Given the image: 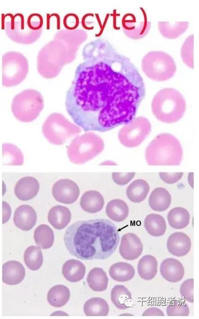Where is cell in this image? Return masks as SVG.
<instances>
[{
  "label": "cell",
  "mask_w": 199,
  "mask_h": 319,
  "mask_svg": "<svg viewBox=\"0 0 199 319\" xmlns=\"http://www.w3.org/2000/svg\"><path fill=\"white\" fill-rule=\"evenodd\" d=\"M84 311L87 316H106L109 312V306L105 299L92 297L85 303Z\"/></svg>",
  "instance_id": "35"
},
{
  "label": "cell",
  "mask_w": 199,
  "mask_h": 319,
  "mask_svg": "<svg viewBox=\"0 0 199 319\" xmlns=\"http://www.w3.org/2000/svg\"><path fill=\"white\" fill-rule=\"evenodd\" d=\"M39 190V183L34 177L28 176L20 178L14 187V193L17 198L23 201L34 198Z\"/></svg>",
  "instance_id": "18"
},
{
  "label": "cell",
  "mask_w": 199,
  "mask_h": 319,
  "mask_svg": "<svg viewBox=\"0 0 199 319\" xmlns=\"http://www.w3.org/2000/svg\"><path fill=\"white\" fill-rule=\"evenodd\" d=\"M62 273L64 278L72 283L81 280L85 273V267L80 261L71 259L67 261L62 267Z\"/></svg>",
  "instance_id": "25"
},
{
  "label": "cell",
  "mask_w": 199,
  "mask_h": 319,
  "mask_svg": "<svg viewBox=\"0 0 199 319\" xmlns=\"http://www.w3.org/2000/svg\"><path fill=\"white\" fill-rule=\"evenodd\" d=\"M167 247L171 255L182 257L187 254L191 249V239L185 233L175 232L168 237Z\"/></svg>",
  "instance_id": "19"
},
{
  "label": "cell",
  "mask_w": 199,
  "mask_h": 319,
  "mask_svg": "<svg viewBox=\"0 0 199 319\" xmlns=\"http://www.w3.org/2000/svg\"><path fill=\"white\" fill-rule=\"evenodd\" d=\"M100 165H111V166H114V165H117V164L112 161H110V160H107L106 161L103 162V163H101Z\"/></svg>",
  "instance_id": "49"
},
{
  "label": "cell",
  "mask_w": 199,
  "mask_h": 319,
  "mask_svg": "<svg viewBox=\"0 0 199 319\" xmlns=\"http://www.w3.org/2000/svg\"><path fill=\"white\" fill-rule=\"evenodd\" d=\"M142 243L136 234L128 232L122 235L119 253L123 258L127 260H136L142 254Z\"/></svg>",
  "instance_id": "16"
},
{
  "label": "cell",
  "mask_w": 199,
  "mask_h": 319,
  "mask_svg": "<svg viewBox=\"0 0 199 319\" xmlns=\"http://www.w3.org/2000/svg\"><path fill=\"white\" fill-rule=\"evenodd\" d=\"M37 214L35 210L28 204L18 206L14 213L13 221L15 225L20 229L28 231L35 225Z\"/></svg>",
  "instance_id": "17"
},
{
  "label": "cell",
  "mask_w": 199,
  "mask_h": 319,
  "mask_svg": "<svg viewBox=\"0 0 199 319\" xmlns=\"http://www.w3.org/2000/svg\"><path fill=\"white\" fill-rule=\"evenodd\" d=\"M25 276V269L21 263L10 261L2 265V281L9 285L21 283Z\"/></svg>",
  "instance_id": "21"
},
{
  "label": "cell",
  "mask_w": 199,
  "mask_h": 319,
  "mask_svg": "<svg viewBox=\"0 0 199 319\" xmlns=\"http://www.w3.org/2000/svg\"><path fill=\"white\" fill-rule=\"evenodd\" d=\"M5 152L8 153L10 157V164L12 165H21L23 163V155L20 149L15 145L4 144Z\"/></svg>",
  "instance_id": "41"
},
{
  "label": "cell",
  "mask_w": 199,
  "mask_h": 319,
  "mask_svg": "<svg viewBox=\"0 0 199 319\" xmlns=\"http://www.w3.org/2000/svg\"><path fill=\"white\" fill-rule=\"evenodd\" d=\"M106 213L113 221L120 222L127 217L129 207L124 201L118 199H114L107 203Z\"/></svg>",
  "instance_id": "28"
},
{
  "label": "cell",
  "mask_w": 199,
  "mask_h": 319,
  "mask_svg": "<svg viewBox=\"0 0 199 319\" xmlns=\"http://www.w3.org/2000/svg\"><path fill=\"white\" fill-rule=\"evenodd\" d=\"M42 130L50 143L57 145L64 144L67 139L81 132L80 128L58 113L49 116L42 125Z\"/></svg>",
  "instance_id": "9"
},
{
  "label": "cell",
  "mask_w": 199,
  "mask_h": 319,
  "mask_svg": "<svg viewBox=\"0 0 199 319\" xmlns=\"http://www.w3.org/2000/svg\"><path fill=\"white\" fill-rule=\"evenodd\" d=\"M71 219V213L69 208L60 205L52 207L48 215L49 223L58 230L65 228L70 223Z\"/></svg>",
  "instance_id": "23"
},
{
  "label": "cell",
  "mask_w": 199,
  "mask_h": 319,
  "mask_svg": "<svg viewBox=\"0 0 199 319\" xmlns=\"http://www.w3.org/2000/svg\"><path fill=\"white\" fill-rule=\"evenodd\" d=\"M160 271L162 276L171 283L180 281L184 275L182 264L177 260L171 258L166 259L162 262Z\"/></svg>",
  "instance_id": "20"
},
{
  "label": "cell",
  "mask_w": 199,
  "mask_h": 319,
  "mask_svg": "<svg viewBox=\"0 0 199 319\" xmlns=\"http://www.w3.org/2000/svg\"><path fill=\"white\" fill-rule=\"evenodd\" d=\"M33 238L38 247L43 249H47L53 244L54 232L49 226L41 224L34 230Z\"/></svg>",
  "instance_id": "37"
},
{
  "label": "cell",
  "mask_w": 199,
  "mask_h": 319,
  "mask_svg": "<svg viewBox=\"0 0 199 319\" xmlns=\"http://www.w3.org/2000/svg\"><path fill=\"white\" fill-rule=\"evenodd\" d=\"M121 24L124 34L132 39H139L144 37L151 27V22L148 21L145 17L142 21L138 23L136 17L132 13L125 14L122 19Z\"/></svg>",
  "instance_id": "15"
},
{
  "label": "cell",
  "mask_w": 199,
  "mask_h": 319,
  "mask_svg": "<svg viewBox=\"0 0 199 319\" xmlns=\"http://www.w3.org/2000/svg\"><path fill=\"white\" fill-rule=\"evenodd\" d=\"M144 227L150 235L158 237L165 233L166 223L161 215L151 213L145 217L144 220Z\"/></svg>",
  "instance_id": "34"
},
{
  "label": "cell",
  "mask_w": 199,
  "mask_h": 319,
  "mask_svg": "<svg viewBox=\"0 0 199 319\" xmlns=\"http://www.w3.org/2000/svg\"><path fill=\"white\" fill-rule=\"evenodd\" d=\"M135 173H113V181L117 185H124L128 183L134 177Z\"/></svg>",
  "instance_id": "44"
},
{
  "label": "cell",
  "mask_w": 199,
  "mask_h": 319,
  "mask_svg": "<svg viewBox=\"0 0 199 319\" xmlns=\"http://www.w3.org/2000/svg\"><path fill=\"white\" fill-rule=\"evenodd\" d=\"M194 279H188L184 281L180 287V293L182 297L190 303L194 302L193 295Z\"/></svg>",
  "instance_id": "42"
},
{
  "label": "cell",
  "mask_w": 199,
  "mask_h": 319,
  "mask_svg": "<svg viewBox=\"0 0 199 319\" xmlns=\"http://www.w3.org/2000/svg\"><path fill=\"white\" fill-rule=\"evenodd\" d=\"M166 311L169 316H188L189 314L188 305L179 300L171 302L167 307Z\"/></svg>",
  "instance_id": "40"
},
{
  "label": "cell",
  "mask_w": 199,
  "mask_h": 319,
  "mask_svg": "<svg viewBox=\"0 0 199 319\" xmlns=\"http://www.w3.org/2000/svg\"><path fill=\"white\" fill-rule=\"evenodd\" d=\"M104 147V142L100 136L88 132L73 139L68 147V156L73 163L81 164L100 154Z\"/></svg>",
  "instance_id": "8"
},
{
  "label": "cell",
  "mask_w": 199,
  "mask_h": 319,
  "mask_svg": "<svg viewBox=\"0 0 199 319\" xmlns=\"http://www.w3.org/2000/svg\"><path fill=\"white\" fill-rule=\"evenodd\" d=\"M141 66L144 74L157 82L169 80L174 75L176 66L173 58L161 51H150L142 58Z\"/></svg>",
  "instance_id": "6"
},
{
  "label": "cell",
  "mask_w": 199,
  "mask_h": 319,
  "mask_svg": "<svg viewBox=\"0 0 199 319\" xmlns=\"http://www.w3.org/2000/svg\"><path fill=\"white\" fill-rule=\"evenodd\" d=\"M80 189L73 180L64 178L57 180L52 187V195L57 202L64 204L74 203L79 197Z\"/></svg>",
  "instance_id": "14"
},
{
  "label": "cell",
  "mask_w": 199,
  "mask_h": 319,
  "mask_svg": "<svg viewBox=\"0 0 199 319\" xmlns=\"http://www.w3.org/2000/svg\"><path fill=\"white\" fill-rule=\"evenodd\" d=\"M171 200V196L167 189L163 187H157L151 193L148 203L153 210L163 211L169 207Z\"/></svg>",
  "instance_id": "24"
},
{
  "label": "cell",
  "mask_w": 199,
  "mask_h": 319,
  "mask_svg": "<svg viewBox=\"0 0 199 319\" xmlns=\"http://www.w3.org/2000/svg\"><path fill=\"white\" fill-rule=\"evenodd\" d=\"M182 157L181 144L176 137L169 133L157 135L145 150L146 161L149 165H179Z\"/></svg>",
  "instance_id": "3"
},
{
  "label": "cell",
  "mask_w": 199,
  "mask_h": 319,
  "mask_svg": "<svg viewBox=\"0 0 199 319\" xmlns=\"http://www.w3.org/2000/svg\"><path fill=\"white\" fill-rule=\"evenodd\" d=\"M186 102L177 90L165 88L158 91L153 97L151 110L158 120L171 123L178 121L186 110Z\"/></svg>",
  "instance_id": "4"
},
{
  "label": "cell",
  "mask_w": 199,
  "mask_h": 319,
  "mask_svg": "<svg viewBox=\"0 0 199 319\" xmlns=\"http://www.w3.org/2000/svg\"><path fill=\"white\" fill-rule=\"evenodd\" d=\"M24 261L30 270L35 271L39 269L43 262V257L40 248L35 246H30L25 251Z\"/></svg>",
  "instance_id": "38"
},
{
  "label": "cell",
  "mask_w": 199,
  "mask_h": 319,
  "mask_svg": "<svg viewBox=\"0 0 199 319\" xmlns=\"http://www.w3.org/2000/svg\"><path fill=\"white\" fill-rule=\"evenodd\" d=\"M67 64V52L64 45L53 39L39 51L37 57V69L43 78L56 77Z\"/></svg>",
  "instance_id": "5"
},
{
  "label": "cell",
  "mask_w": 199,
  "mask_h": 319,
  "mask_svg": "<svg viewBox=\"0 0 199 319\" xmlns=\"http://www.w3.org/2000/svg\"><path fill=\"white\" fill-rule=\"evenodd\" d=\"M194 34L188 36L181 48V57L184 63L188 67L194 68Z\"/></svg>",
  "instance_id": "39"
},
{
  "label": "cell",
  "mask_w": 199,
  "mask_h": 319,
  "mask_svg": "<svg viewBox=\"0 0 199 319\" xmlns=\"http://www.w3.org/2000/svg\"><path fill=\"white\" fill-rule=\"evenodd\" d=\"M158 262L156 258L150 255L143 256L139 261L138 272L145 280L152 279L157 273Z\"/></svg>",
  "instance_id": "31"
},
{
  "label": "cell",
  "mask_w": 199,
  "mask_h": 319,
  "mask_svg": "<svg viewBox=\"0 0 199 319\" xmlns=\"http://www.w3.org/2000/svg\"><path fill=\"white\" fill-rule=\"evenodd\" d=\"M167 219L171 227L175 229H182L189 224L190 214L186 209L182 207H175L169 211Z\"/></svg>",
  "instance_id": "36"
},
{
  "label": "cell",
  "mask_w": 199,
  "mask_h": 319,
  "mask_svg": "<svg viewBox=\"0 0 199 319\" xmlns=\"http://www.w3.org/2000/svg\"><path fill=\"white\" fill-rule=\"evenodd\" d=\"M27 24L28 28L33 31H43V18L38 13L31 14L27 18Z\"/></svg>",
  "instance_id": "43"
},
{
  "label": "cell",
  "mask_w": 199,
  "mask_h": 319,
  "mask_svg": "<svg viewBox=\"0 0 199 319\" xmlns=\"http://www.w3.org/2000/svg\"><path fill=\"white\" fill-rule=\"evenodd\" d=\"M87 36L86 32L82 29H61L55 34L54 39L60 41L66 48L67 64L76 58L80 46L87 39Z\"/></svg>",
  "instance_id": "13"
},
{
  "label": "cell",
  "mask_w": 199,
  "mask_h": 319,
  "mask_svg": "<svg viewBox=\"0 0 199 319\" xmlns=\"http://www.w3.org/2000/svg\"><path fill=\"white\" fill-rule=\"evenodd\" d=\"M5 30L7 36L14 42L24 45L35 42L40 37L42 31H33L25 24L22 13L5 16Z\"/></svg>",
  "instance_id": "11"
},
{
  "label": "cell",
  "mask_w": 199,
  "mask_h": 319,
  "mask_svg": "<svg viewBox=\"0 0 199 319\" xmlns=\"http://www.w3.org/2000/svg\"><path fill=\"white\" fill-rule=\"evenodd\" d=\"M28 62L21 53L9 51L2 57V84L6 87L19 85L28 72Z\"/></svg>",
  "instance_id": "10"
},
{
  "label": "cell",
  "mask_w": 199,
  "mask_h": 319,
  "mask_svg": "<svg viewBox=\"0 0 199 319\" xmlns=\"http://www.w3.org/2000/svg\"><path fill=\"white\" fill-rule=\"evenodd\" d=\"M66 94V111L84 131L105 132L132 121L145 95L142 78L106 39L86 44Z\"/></svg>",
  "instance_id": "1"
},
{
  "label": "cell",
  "mask_w": 199,
  "mask_h": 319,
  "mask_svg": "<svg viewBox=\"0 0 199 319\" xmlns=\"http://www.w3.org/2000/svg\"><path fill=\"white\" fill-rule=\"evenodd\" d=\"M188 22L171 23L159 22L158 28L161 35L167 39H173L183 34L189 27Z\"/></svg>",
  "instance_id": "26"
},
{
  "label": "cell",
  "mask_w": 199,
  "mask_h": 319,
  "mask_svg": "<svg viewBox=\"0 0 199 319\" xmlns=\"http://www.w3.org/2000/svg\"><path fill=\"white\" fill-rule=\"evenodd\" d=\"M151 130L149 120L143 116L134 118L119 131L118 138L121 144L128 147L139 145Z\"/></svg>",
  "instance_id": "12"
},
{
  "label": "cell",
  "mask_w": 199,
  "mask_h": 319,
  "mask_svg": "<svg viewBox=\"0 0 199 319\" xmlns=\"http://www.w3.org/2000/svg\"><path fill=\"white\" fill-rule=\"evenodd\" d=\"M159 175L164 182L173 184L177 182L182 178L183 173H159Z\"/></svg>",
  "instance_id": "46"
},
{
  "label": "cell",
  "mask_w": 199,
  "mask_h": 319,
  "mask_svg": "<svg viewBox=\"0 0 199 319\" xmlns=\"http://www.w3.org/2000/svg\"><path fill=\"white\" fill-rule=\"evenodd\" d=\"M44 108L41 93L33 89H27L16 94L11 103V110L18 120L29 122L35 119Z\"/></svg>",
  "instance_id": "7"
},
{
  "label": "cell",
  "mask_w": 199,
  "mask_h": 319,
  "mask_svg": "<svg viewBox=\"0 0 199 319\" xmlns=\"http://www.w3.org/2000/svg\"><path fill=\"white\" fill-rule=\"evenodd\" d=\"M86 281L89 288L93 290L102 291L107 289L109 279L102 268L94 267L88 273Z\"/></svg>",
  "instance_id": "33"
},
{
  "label": "cell",
  "mask_w": 199,
  "mask_h": 319,
  "mask_svg": "<svg viewBox=\"0 0 199 319\" xmlns=\"http://www.w3.org/2000/svg\"><path fill=\"white\" fill-rule=\"evenodd\" d=\"M124 315H125V316H127V315L132 316V315H131V314H128V315H127V314H121V315H120V316H124Z\"/></svg>",
  "instance_id": "50"
},
{
  "label": "cell",
  "mask_w": 199,
  "mask_h": 319,
  "mask_svg": "<svg viewBox=\"0 0 199 319\" xmlns=\"http://www.w3.org/2000/svg\"><path fill=\"white\" fill-rule=\"evenodd\" d=\"M105 203L102 194L96 190L85 192L80 199V206L85 211L95 213L101 210Z\"/></svg>",
  "instance_id": "22"
},
{
  "label": "cell",
  "mask_w": 199,
  "mask_h": 319,
  "mask_svg": "<svg viewBox=\"0 0 199 319\" xmlns=\"http://www.w3.org/2000/svg\"><path fill=\"white\" fill-rule=\"evenodd\" d=\"M119 240L115 225L106 219L76 221L67 228L63 237L69 253L84 261L108 258L115 251Z\"/></svg>",
  "instance_id": "2"
},
{
  "label": "cell",
  "mask_w": 199,
  "mask_h": 319,
  "mask_svg": "<svg viewBox=\"0 0 199 319\" xmlns=\"http://www.w3.org/2000/svg\"><path fill=\"white\" fill-rule=\"evenodd\" d=\"M142 316H164L163 311L157 307H150L145 310Z\"/></svg>",
  "instance_id": "47"
},
{
  "label": "cell",
  "mask_w": 199,
  "mask_h": 319,
  "mask_svg": "<svg viewBox=\"0 0 199 319\" xmlns=\"http://www.w3.org/2000/svg\"><path fill=\"white\" fill-rule=\"evenodd\" d=\"M150 190L148 183L142 179H136L126 189V195L132 202L139 203L143 201Z\"/></svg>",
  "instance_id": "27"
},
{
  "label": "cell",
  "mask_w": 199,
  "mask_h": 319,
  "mask_svg": "<svg viewBox=\"0 0 199 319\" xmlns=\"http://www.w3.org/2000/svg\"><path fill=\"white\" fill-rule=\"evenodd\" d=\"M3 205V220L2 223H4L7 222L11 215V208L9 205L7 203L5 202H2Z\"/></svg>",
  "instance_id": "48"
},
{
  "label": "cell",
  "mask_w": 199,
  "mask_h": 319,
  "mask_svg": "<svg viewBox=\"0 0 199 319\" xmlns=\"http://www.w3.org/2000/svg\"><path fill=\"white\" fill-rule=\"evenodd\" d=\"M111 299L114 305L118 309L129 308L133 299L130 291L124 286L116 285L111 290Z\"/></svg>",
  "instance_id": "29"
},
{
  "label": "cell",
  "mask_w": 199,
  "mask_h": 319,
  "mask_svg": "<svg viewBox=\"0 0 199 319\" xmlns=\"http://www.w3.org/2000/svg\"><path fill=\"white\" fill-rule=\"evenodd\" d=\"M63 24L67 30L76 29L79 25V17L76 14L68 13L64 17Z\"/></svg>",
  "instance_id": "45"
},
{
  "label": "cell",
  "mask_w": 199,
  "mask_h": 319,
  "mask_svg": "<svg viewBox=\"0 0 199 319\" xmlns=\"http://www.w3.org/2000/svg\"><path fill=\"white\" fill-rule=\"evenodd\" d=\"M70 296L69 289L63 285L53 286L47 293V300L49 303L55 307H60L65 305Z\"/></svg>",
  "instance_id": "32"
},
{
  "label": "cell",
  "mask_w": 199,
  "mask_h": 319,
  "mask_svg": "<svg viewBox=\"0 0 199 319\" xmlns=\"http://www.w3.org/2000/svg\"><path fill=\"white\" fill-rule=\"evenodd\" d=\"M109 273L110 277L115 281L127 282L135 275V269L130 264L125 262H117L111 266Z\"/></svg>",
  "instance_id": "30"
}]
</instances>
